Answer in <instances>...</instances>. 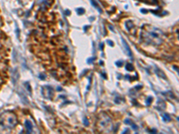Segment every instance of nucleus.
I'll return each mask as SVG.
<instances>
[{
	"instance_id": "1",
	"label": "nucleus",
	"mask_w": 179,
	"mask_h": 134,
	"mask_svg": "<svg viewBox=\"0 0 179 134\" xmlns=\"http://www.w3.org/2000/svg\"><path fill=\"white\" fill-rule=\"evenodd\" d=\"M141 38L147 44L160 46L163 42V32L158 28L144 25L141 32Z\"/></svg>"
},
{
	"instance_id": "2",
	"label": "nucleus",
	"mask_w": 179,
	"mask_h": 134,
	"mask_svg": "<svg viewBox=\"0 0 179 134\" xmlns=\"http://www.w3.org/2000/svg\"><path fill=\"white\" fill-rule=\"evenodd\" d=\"M7 115H8V117L6 118L5 114H4V115H2V116L0 117V121L2 122V124L7 123V126H6V127H7V128H11V127H13V125L16 124V119H15L14 115H13V114L7 113Z\"/></svg>"
},
{
	"instance_id": "3",
	"label": "nucleus",
	"mask_w": 179,
	"mask_h": 134,
	"mask_svg": "<svg viewBox=\"0 0 179 134\" xmlns=\"http://www.w3.org/2000/svg\"><path fill=\"white\" fill-rule=\"evenodd\" d=\"M122 43H123V45H124V47H125V50H126V53L127 54V56H130V57H133V54H132L131 48H130L129 45L127 44V42H126L123 38H122Z\"/></svg>"
},
{
	"instance_id": "4",
	"label": "nucleus",
	"mask_w": 179,
	"mask_h": 134,
	"mask_svg": "<svg viewBox=\"0 0 179 134\" xmlns=\"http://www.w3.org/2000/svg\"><path fill=\"white\" fill-rule=\"evenodd\" d=\"M25 126H26V129L29 133H30L32 131V124L30 121H28V120L25 121Z\"/></svg>"
},
{
	"instance_id": "5",
	"label": "nucleus",
	"mask_w": 179,
	"mask_h": 134,
	"mask_svg": "<svg viewBox=\"0 0 179 134\" xmlns=\"http://www.w3.org/2000/svg\"><path fill=\"white\" fill-rule=\"evenodd\" d=\"M91 2L92 5H93L96 9H98V11L100 12V13H102V9L99 6V4H98L95 0H91Z\"/></svg>"
},
{
	"instance_id": "6",
	"label": "nucleus",
	"mask_w": 179,
	"mask_h": 134,
	"mask_svg": "<svg viewBox=\"0 0 179 134\" xmlns=\"http://www.w3.org/2000/svg\"><path fill=\"white\" fill-rule=\"evenodd\" d=\"M156 73H157V74H159V75H160V77H162L163 79H167V78H166V75H165V73H164L163 72H161L160 69L156 68Z\"/></svg>"
},
{
	"instance_id": "7",
	"label": "nucleus",
	"mask_w": 179,
	"mask_h": 134,
	"mask_svg": "<svg viewBox=\"0 0 179 134\" xmlns=\"http://www.w3.org/2000/svg\"><path fill=\"white\" fill-rule=\"evenodd\" d=\"M126 70H128V71H133V70H134V66H133V64H126Z\"/></svg>"
},
{
	"instance_id": "8",
	"label": "nucleus",
	"mask_w": 179,
	"mask_h": 134,
	"mask_svg": "<svg viewBox=\"0 0 179 134\" xmlns=\"http://www.w3.org/2000/svg\"><path fill=\"white\" fill-rule=\"evenodd\" d=\"M163 118H164V120L165 121H170V117H169V115H168V114H165L164 115H163Z\"/></svg>"
},
{
	"instance_id": "9",
	"label": "nucleus",
	"mask_w": 179,
	"mask_h": 134,
	"mask_svg": "<svg viewBox=\"0 0 179 134\" xmlns=\"http://www.w3.org/2000/svg\"><path fill=\"white\" fill-rule=\"evenodd\" d=\"M77 11H78V13H79V14H82V13H84V9H82V8H78Z\"/></svg>"
},
{
	"instance_id": "10",
	"label": "nucleus",
	"mask_w": 179,
	"mask_h": 134,
	"mask_svg": "<svg viewBox=\"0 0 179 134\" xmlns=\"http://www.w3.org/2000/svg\"><path fill=\"white\" fill-rule=\"evenodd\" d=\"M130 124L132 125V128H133L134 130H135V131H136V130H138V127L136 126V124H134V123H131Z\"/></svg>"
},
{
	"instance_id": "11",
	"label": "nucleus",
	"mask_w": 179,
	"mask_h": 134,
	"mask_svg": "<svg viewBox=\"0 0 179 134\" xmlns=\"http://www.w3.org/2000/svg\"><path fill=\"white\" fill-rule=\"evenodd\" d=\"M83 124H84L86 126L89 125V122H88V119H87V118H84V119H83Z\"/></svg>"
},
{
	"instance_id": "12",
	"label": "nucleus",
	"mask_w": 179,
	"mask_h": 134,
	"mask_svg": "<svg viewBox=\"0 0 179 134\" xmlns=\"http://www.w3.org/2000/svg\"><path fill=\"white\" fill-rule=\"evenodd\" d=\"M152 98L150 97V98H148V100H147V105H150V104H151V102H152Z\"/></svg>"
},
{
	"instance_id": "13",
	"label": "nucleus",
	"mask_w": 179,
	"mask_h": 134,
	"mask_svg": "<svg viewBox=\"0 0 179 134\" xmlns=\"http://www.w3.org/2000/svg\"><path fill=\"white\" fill-rule=\"evenodd\" d=\"M125 123H126V124H131L132 122H131V120H129V119H126V120L125 121Z\"/></svg>"
},
{
	"instance_id": "14",
	"label": "nucleus",
	"mask_w": 179,
	"mask_h": 134,
	"mask_svg": "<svg viewBox=\"0 0 179 134\" xmlns=\"http://www.w3.org/2000/svg\"><path fill=\"white\" fill-rule=\"evenodd\" d=\"M108 45H110V46H114V43H113L112 41H110V40H108Z\"/></svg>"
},
{
	"instance_id": "15",
	"label": "nucleus",
	"mask_w": 179,
	"mask_h": 134,
	"mask_svg": "<svg viewBox=\"0 0 179 134\" xmlns=\"http://www.w3.org/2000/svg\"><path fill=\"white\" fill-rule=\"evenodd\" d=\"M116 64H117V66H122V63H121L120 61H119V63H118V62H117V63H116Z\"/></svg>"
}]
</instances>
